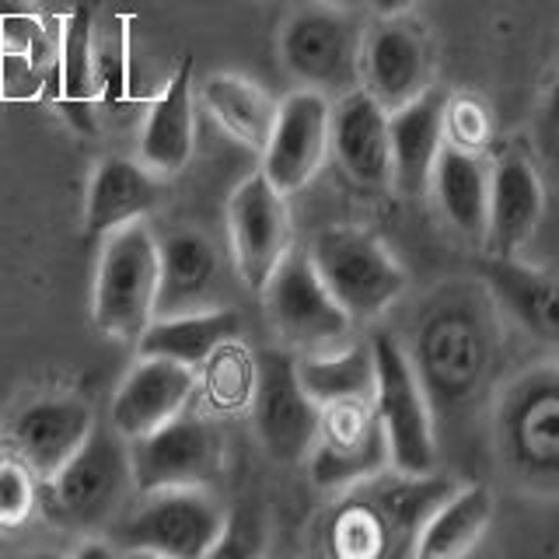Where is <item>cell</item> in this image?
I'll use <instances>...</instances> for the list:
<instances>
[{"label": "cell", "mask_w": 559, "mask_h": 559, "mask_svg": "<svg viewBox=\"0 0 559 559\" xmlns=\"http://www.w3.org/2000/svg\"><path fill=\"white\" fill-rule=\"evenodd\" d=\"M322 284L354 322H371L389 311L406 290V270L389 245L364 227L336 224L314 235L308 249Z\"/></svg>", "instance_id": "6da1fadb"}, {"label": "cell", "mask_w": 559, "mask_h": 559, "mask_svg": "<svg viewBox=\"0 0 559 559\" xmlns=\"http://www.w3.org/2000/svg\"><path fill=\"white\" fill-rule=\"evenodd\" d=\"M43 486L52 518L63 521L67 528H105L133 489L130 441L112 424H95L87 441L74 451V459Z\"/></svg>", "instance_id": "7a4b0ae2"}, {"label": "cell", "mask_w": 559, "mask_h": 559, "mask_svg": "<svg viewBox=\"0 0 559 559\" xmlns=\"http://www.w3.org/2000/svg\"><path fill=\"white\" fill-rule=\"evenodd\" d=\"M374 354V413L381 419L389 462L402 476H427L437 472V437L433 416L416 374V364L392 336L371 340Z\"/></svg>", "instance_id": "3957f363"}, {"label": "cell", "mask_w": 559, "mask_h": 559, "mask_svg": "<svg viewBox=\"0 0 559 559\" xmlns=\"http://www.w3.org/2000/svg\"><path fill=\"white\" fill-rule=\"evenodd\" d=\"M157 241L144 221H130L102 238L95 276V325L112 340H133L154 319Z\"/></svg>", "instance_id": "277c9868"}, {"label": "cell", "mask_w": 559, "mask_h": 559, "mask_svg": "<svg viewBox=\"0 0 559 559\" xmlns=\"http://www.w3.org/2000/svg\"><path fill=\"white\" fill-rule=\"evenodd\" d=\"M147 500L119 524L116 549L133 556L203 559L214 556L224 535V507L200 486L154 489Z\"/></svg>", "instance_id": "5b68a950"}, {"label": "cell", "mask_w": 559, "mask_h": 559, "mask_svg": "<svg viewBox=\"0 0 559 559\" xmlns=\"http://www.w3.org/2000/svg\"><path fill=\"white\" fill-rule=\"evenodd\" d=\"M354 14L357 11L325 4V0L297 11L280 35V57L287 74L322 95L357 87L364 32Z\"/></svg>", "instance_id": "8992f818"}, {"label": "cell", "mask_w": 559, "mask_h": 559, "mask_svg": "<svg viewBox=\"0 0 559 559\" xmlns=\"http://www.w3.org/2000/svg\"><path fill=\"white\" fill-rule=\"evenodd\" d=\"M249 406L259 444L273 462H308L314 437H319L322 406L305 392L301 378H297V357L290 349H266L255 357Z\"/></svg>", "instance_id": "52a82bcc"}, {"label": "cell", "mask_w": 559, "mask_h": 559, "mask_svg": "<svg viewBox=\"0 0 559 559\" xmlns=\"http://www.w3.org/2000/svg\"><path fill=\"white\" fill-rule=\"evenodd\" d=\"M133 489L140 497L154 489H206L224 468V437L206 416L179 413L130 441Z\"/></svg>", "instance_id": "ba28073f"}, {"label": "cell", "mask_w": 559, "mask_h": 559, "mask_svg": "<svg viewBox=\"0 0 559 559\" xmlns=\"http://www.w3.org/2000/svg\"><path fill=\"white\" fill-rule=\"evenodd\" d=\"M262 297L270 305L276 332L297 354L332 349L354 325V319L322 284L308 249H287V255L276 262L270 284L262 287Z\"/></svg>", "instance_id": "9c48e42d"}, {"label": "cell", "mask_w": 559, "mask_h": 559, "mask_svg": "<svg viewBox=\"0 0 559 559\" xmlns=\"http://www.w3.org/2000/svg\"><path fill=\"white\" fill-rule=\"evenodd\" d=\"M308 465L314 486L322 489H354L392 468L374 402L346 399L322 406L319 437H314Z\"/></svg>", "instance_id": "30bf717a"}, {"label": "cell", "mask_w": 559, "mask_h": 559, "mask_svg": "<svg viewBox=\"0 0 559 559\" xmlns=\"http://www.w3.org/2000/svg\"><path fill=\"white\" fill-rule=\"evenodd\" d=\"M227 231H231L235 262L245 287L262 294L276 262L290 249L287 197L262 171L249 175L227 200Z\"/></svg>", "instance_id": "8fae6325"}, {"label": "cell", "mask_w": 559, "mask_h": 559, "mask_svg": "<svg viewBox=\"0 0 559 559\" xmlns=\"http://www.w3.org/2000/svg\"><path fill=\"white\" fill-rule=\"evenodd\" d=\"M433 84V57L424 28L406 14L378 17L364 35L360 49V87L384 112L402 109Z\"/></svg>", "instance_id": "7c38bea8"}, {"label": "cell", "mask_w": 559, "mask_h": 559, "mask_svg": "<svg viewBox=\"0 0 559 559\" xmlns=\"http://www.w3.org/2000/svg\"><path fill=\"white\" fill-rule=\"evenodd\" d=\"M329 112L332 105L314 87H297L276 105L270 144L262 151V175L290 197L322 171L329 157Z\"/></svg>", "instance_id": "4fadbf2b"}, {"label": "cell", "mask_w": 559, "mask_h": 559, "mask_svg": "<svg viewBox=\"0 0 559 559\" xmlns=\"http://www.w3.org/2000/svg\"><path fill=\"white\" fill-rule=\"evenodd\" d=\"M95 430V416L87 402L74 395H52L28 402L8 424V454H14L35 479L49 483L57 472L74 459V451Z\"/></svg>", "instance_id": "5bb4252c"}, {"label": "cell", "mask_w": 559, "mask_h": 559, "mask_svg": "<svg viewBox=\"0 0 559 559\" xmlns=\"http://www.w3.org/2000/svg\"><path fill=\"white\" fill-rule=\"evenodd\" d=\"M200 389V371L179 360L165 357H140L133 371L122 378L119 392L112 399L109 424L133 441L140 433H151L154 427L168 424L179 416L192 395Z\"/></svg>", "instance_id": "9a60e30c"}, {"label": "cell", "mask_w": 559, "mask_h": 559, "mask_svg": "<svg viewBox=\"0 0 559 559\" xmlns=\"http://www.w3.org/2000/svg\"><path fill=\"white\" fill-rule=\"evenodd\" d=\"M329 154H336L340 168L357 186L381 189L392 186V144L389 112L364 92L349 87L329 112Z\"/></svg>", "instance_id": "2e32d148"}, {"label": "cell", "mask_w": 559, "mask_h": 559, "mask_svg": "<svg viewBox=\"0 0 559 559\" xmlns=\"http://www.w3.org/2000/svg\"><path fill=\"white\" fill-rule=\"evenodd\" d=\"M546 210V189L524 154H500L489 165V210L486 245L493 255H518L532 241Z\"/></svg>", "instance_id": "e0dca14e"}, {"label": "cell", "mask_w": 559, "mask_h": 559, "mask_svg": "<svg viewBox=\"0 0 559 559\" xmlns=\"http://www.w3.org/2000/svg\"><path fill=\"white\" fill-rule=\"evenodd\" d=\"M444 102L448 95L430 84L402 109L389 112V144H392V186L406 197H419L430 186L437 157L444 151Z\"/></svg>", "instance_id": "ac0fdd59"}, {"label": "cell", "mask_w": 559, "mask_h": 559, "mask_svg": "<svg viewBox=\"0 0 559 559\" xmlns=\"http://www.w3.org/2000/svg\"><path fill=\"white\" fill-rule=\"evenodd\" d=\"M217 249L200 231H171L157 241V290H154V319L189 314L214 308L217 287Z\"/></svg>", "instance_id": "d6986e66"}, {"label": "cell", "mask_w": 559, "mask_h": 559, "mask_svg": "<svg viewBox=\"0 0 559 559\" xmlns=\"http://www.w3.org/2000/svg\"><path fill=\"white\" fill-rule=\"evenodd\" d=\"M162 175L133 157H105L95 168L84 200V227L92 238H105L130 221H144L162 203Z\"/></svg>", "instance_id": "ffe728a7"}, {"label": "cell", "mask_w": 559, "mask_h": 559, "mask_svg": "<svg viewBox=\"0 0 559 559\" xmlns=\"http://www.w3.org/2000/svg\"><path fill=\"white\" fill-rule=\"evenodd\" d=\"M192 70L197 60L186 57L140 130V162L154 175L182 171L192 157Z\"/></svg>", "instance_id": "44dd1931"}, {"label": "cell", "mask_w": 559, "mask_h": 559, "mask_svg": "<svg viewBox=\"0 0 559 559\" xmlns=\"http://www.w3.org/2000/svg\"><path fill=\"white\" fill-rule=\"evenodd\" d=\"M241 336V319L231 308H203L171 319H151L136 336V357H165L186 367H200L227 340Z\"/></svg>", "instance_id": "7402d4cb"}, {"label": "cell", "mask_w": 559, "mask_h": 559, "mask_svg": "<svg viewBox=\"0 0 559 559\" xmlns=\"http://www.w3.org/2000/svg\"><path fill=\"white\" fill-rule=\"evenodd\" d=\"M430 186L441 203V214L459 235L483 241L486 235V210H489V162L486 154L462 151L444 144L437 157Z\"/></svg>", "instance_id": "603a6c76"}, {"label": "cell", "mask_w": 559, "mask_h": 559, "mask_svg": "<svg viewBox=\"0 0 559 559\" xmlns=\"http://www.w3.org/2000/svg\"><path fill=\"white\" fill-rule=\"evenodd\" d=\"M489 521H493V493L483 483L454 486L448 500L437 507L419 528L413 556L419 559H451L479 546Z\"/></svg>", "instance_id": "cb8c5ba5"}, {"label": "cell", "mask_w": 559, "mask_h": 559, "mask_svg": "<svg viewBox=\"0 0 559 559\" xmlns=\"http://www.w3.org/2000/svg\"><path fill=\"white\" fill-rule=\"evenodd\" d=\"M486 280L524 329L546 343H559V276L521 266L514 255H493Z\"/></svg>", "instance_id": "d4e9b609"}, {"label": "cell", "mask_w": 559, "mask_h": 559, "mask_svg": "<svg viewBox=\"0 0 559 559\" xmlns=\"http://www.w3.org/2000/svg\"><path fill=\"white\" fill-rule=\"evenodd\" d=\"M57 57H52V39L35 11L4 14L0 17V98H35Z\"/></svg>", "instance_id": "484cf974"}, {"label": "cell", "mask_w": 559, "mask_h": 559, "mask_svg": "<svg viewBox=\"0 0 559 559\" xmlns=\"http://www.w3.org/2000/svg\"><path fill=\"white\" fill-rule=\"evenodd\" d=\"M92 8L78 4L63 17L60 28V105L67 116L74 119V127L84 133H95V98H98V60L92 46Z\"/></svg>", "instance_id": "4316f807"}, {"label": "cell", "mask_w": 559, "mask_h": 559, "mask_svg": "<svg viewBox=\"0 0 559 559\" xmlns=\"http://www.w3.org/2000/svg\"><path fill=\"white\" fill-rule=\"evenodd\" d=\"M203 102L227 130V136H235L241 147L255 154L266 151L276 122V102L255 81L238 74H214L203 84Z\"/></svg>", "instance_id": "83f0119b"}, {"label": "cell", "mask_w": 559, "mask_h": 559, "mask_svg": "<svg viewBox=\"0 0 559 559\" xmlns=\"http://www.w3.org/2000/svg\"><path fill=\"white\" fill-rule=\"evenodd\" d=\"M297 378L305 392L329 406V402L346 399H371L374 395V354L371 343L346 346V349H322V354L297 357Z\"/></svg>", "instance_id": "f1b7e54d"}, {"label": "cell", "mask_w": 559, "mask_h": 559, "mask_svg": "<svg viewBox=\"0 0 559 559\" xmlns=\"http://www.w3.org/2000/svg\"><path fill=\"white\" fill-rule=\"evenodd\" d=\"M329 546L336 556L346 559H374V556H389L392 552V538L384 521L378 518V511L371 507L360 489H354L336 518H332V528H329Z\"/></svg>", "instance_id": "f546056e"}, {"label": "cell", "mask_w": 559, "mask_h": 559, "mask_svg": "<svg viewBox=\"0 0 559 559\" xmlns=\"http://www.w3.org/2000/svg\"><path fill=\"white\" fill-rule=\"evenodd\" d=\"M200 381L206 389V402L214 409L231 413L252 399V384H255V360L238 346V340L221 343L214 354L206 357L200 367Z\"/></svg>", "instance_id": "4dcf8cb0"}, {"label": "cell", "mask_w": 559, "mask_h": 559, "mask_svg": "<svg viewBox=\"0 0 559 559\" xmlns=\"http://www.w3.org/2000/svg\"><path fill=\"white\" fill-rule=\"evenodd\" d=\"M444 140L451 147L486 154L493 140V112L476 95H448L444 102Z\"/></svg>", "instance_id": "1f68e13d"}, {"label": "cell", "mask_w": 559, "mask_h": 559, "mask_svg": "<svg viewBox=\"0 0 559 559\" xmlns=\"http://www.w3.org/2000/svg\"><path fill=\"white\" fill-rule=\"evenodd\" d=\"M39 503V479L14 459L4 454L0 459V532H14L25 524Z\"/></svg>", "instance_id": "d6a6232c"}, {"label": "cell", "mask_w": 559, "mask_h": 559, "mask_svg": "<svg viewBox=\"0 0 559 559\" xmlns=\"http://www.w3.org/2000/svg\"><path fill=\"white\" fill-rule=\"evenodd\" d=\"M416 0H367L364 8H371L378 17H392V14H409Z\"/></svg>", "instance_id": "836d02e7"}, {"label": "cell", "mask_w": 559, "mask_h": 559, "mask_svg": "<svg viewBox=\"0 0 559 559\" xmlns=\"http://www.w3.org/2000/svg\"><path fill=\"white\" fill-rule=\"evenodd\" d=\"M116 546H102V542H87V546L78 549V556H116Z\"/></svg>", "instance_id": "e575fe53"}, {"label": "cell", "mask_w": 559, "mask_h": 559, "mask_svg": "<svg viewBox=\"0 0 559 559\" xmlns=\"http://www.w3.org/2000/svg\"><path fill=\"white\" fill-rule=\"evenodd\" d=\"M14 11H32V4L28 0H0V17L14 14Z\"/></svg>", "instance_id": "d590c367"}, {"label": "cell", "mask_w": 559, "mask_h": 559, "mask_svg": "<svg viewBox=\"0 0 559 559\" xmlns=\"http://www.w3.org/2000/svg\"><path fill=\"white\" fill-rule=\"evenodd\" d=\"M325 4H336V8H346V11H357V8L367 4V0H325Z\"/></svg>", "instance_id": "8d00e7d4"}]
</instances>
